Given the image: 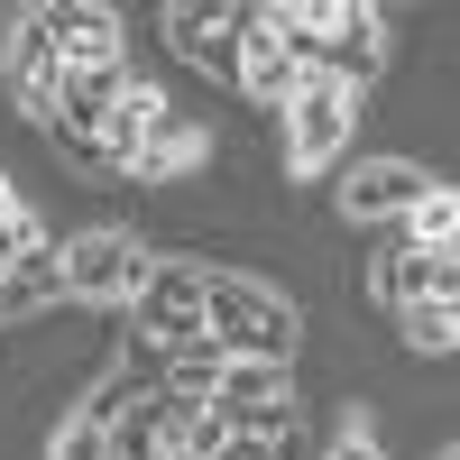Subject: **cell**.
I'll return each mask as SVG.
<instances>
[{"label":"cell","instance_id":"6da1fadb","mask_svg":"<svg viewBox=\"0 0 460 460\" xmlns=\"http://www.w3.org/2000/svg\"><path fill=\"white\" fill-rule=\"evenodd\" d=\"M157 396L212 414L221 433H295V368L267 359H221V350H166L157 359Z\"/></svg>","mask_w":460,"mask_h":460},{"label":"cell","instance_id":"7a4b0ae2","mask_svg":"<svg viewBox=\"0 0 460 460\" xmlns=\"http://www.w3.org/2000/svg\"><path fill=\"white\" fill-rule=\"evenodd\" d=\"M277 28L304 56V74L341 93H368L387 74V10H368V0H277Z\"/></svg>","mask_w":460,"mask_h":460},{"label":"cell","instance_id":"3957f363","mask_svg":"<svg viewBox=\"0 0 460 460\" xmlns=\"http://www.w3.org/2000/svg\"><path fill=\"white\" fill-rule=\"evenodd\" d=\"M295 341H304L295 295H277L267 277H240V267H203V350L295 368Z\"/></svg>","mask_w":460,"mask_h":460},{"label":"cell","instance_id":"277c9868","mask_svg":"<svg viewBox=\"0 0 460 460\" xmlns=\"http://www.w3.org/2000/svg\"><path fill=\"white\" fill-rule=\"evenodd\" d=\"M10 47H19V56H47L56 74L129 65L120 10H102V0H37V10H10Z\"/></svg>","mask_w":460,"mask_h":460},{"label":"cell","instance_id":"5b68a950","mask_svg":"<svg viewBox=\"0 0 460 460\" xmlns=\"http://www.w3.org/2000/svg\"><path fill=\"white\" fill-rule=\"evenodd\" d=\"M147 267H157V249L129 240V230H74V240H56V295L65 304H93V314H129V295L147 286Z\"/></svg>","mask_w":460,"mask_h":460},{"label":"cell","instance_id":"8992f818","mask_svg":"<svg viewBox=\"0 0 460 460\" xmlns=\"http://www.w3.org/2000/svg\"><path fill=\"white\" fill-rule=\"evenodd\" d=\"M350 129H359V93H341V84H323V74H304L295 102L277 111L286 175H295V184H323L341 157H350Z\"/></svg>","mask_w":460,"mask_h":460},{"label":"cell","instance_id":"52a82bcc","mask_svg":"<svg viewBox=\"0 0 460 460\" xmlns=\"http://www.w3.org/2000/svg\"><path fill=\"white\" fill-rule=\"evenodd\" d=\"M129 332L147 341V350H194L203 341V267L194 258H157L147 267V286L129 295Z\"/></svg>","mask_w":460,"mask_h":460},{"label":"cell","instance_id":"ba28073f","mask_svg":"<svg viewBox=\"0 0 460 460\" xmlns=\"http://www.w3.org/2000/svg\"><path fill=\"white\" fill-rule=\"evenodd\" d=\"M304 84V56L286 47V28H277V0H240V65H230V93H249L267 120L295 102Z\"/></svg>","mask_w":460,"mask_h":460},{"label":"cell","instance_id":"9c48e42d","mask_svg":"<svg viewBox=\"0 0 460 460\" xmlns=\"http://www.w3.org/2000/svg\"><path fill=\"white\" fill-rule=\"evenodd\" d=\"M433 166H414V157H359V166H341V184H332V194H341V221H414V203H424L433 194Z\"/></svg>","mask_w":460,"mask_h":460},{"label":"cell","instance_id":"30bf717a","mask_svg":"<svg viewBox=\"0 0 460 460\" xmlns=\"http://www.w3.org/2000/svg\"><path fill=\"white\" fill-rule=\"evenodd\" d=\"M157 37L175 47V65L230 84V65H240V0H166V10H157Z\"/></svg>","mask_w":460,"mask_h":460},{"label":"cell","instance_id":"8fae6325","mask_svg":"<svg viewBox=\"0 0 460 460\" xmlns=\"http://www.w3.org/2000/svg\"><path fill=\"white\" fill-rule=\"evenodd\" d=\"M377 304H387V314H405V304H442V295H460V258H433V249H387L377 258Z\"/></svg>","mask_w":460,"mask_h":460},{"label":"cell","instance_id":"7c38bea8","mask_svg":"<svg viewBox=\"0 0 460 460\" xmlns=\"http://www.w3.org/2000/svg\"><path fill=\"white\" fill-rule=\"evenodd\" d=\"M166 120H175V111H166V93L147 84V74H129V93L111 102V129H102V175H129V166H138V147L157 138Z\"/></svg>","mask_w":460,"mask_h":460},{"label":"cell","instance_id":"4fadbf2b","mask_svg":"<svg viewBox=\"0 0 460 460\" xmlns=\"http://www.w3.org/2000/svg\"><path fill=\"white\" fill-rule=\"evenodd\" d=\"M194 166H212V129H194V120H166L157 138L138 147L129 184H175V175H194Z\"/></svg>","mask_w":460,"mask_h":460},{"label":"cell","instance_id":"5bb4252c","mask_svg":"<svg viewBox=\"0 0 460 460\" xmlns=\"http://www.w3.org/2000/svg\"><path fill=\"white\" fill-rule=\"evenodd\" d=\"M396 323V341L414 359H451L460 350V295H442V304H405V314H387Z\"/></svg>","mask_w":460,"mask_h":460},{"label":"cell","instance_id":"9a60e30c","mask_svg":"<svg viewBox=\"0 0 460 460\" xmlns=\"http://www.w3.org/2000/svg\"><path fill=\"white\" fill-rule=\"evenodd\" d=\"M37 304H56V240L19 267H0V323H28Z\"/></svg>","mask_w":460,"mask_h":460},{"label":"cell","instance_id":"2e32d148","mask_svg":"<svg viewBox=\"0 0 460 460\" xmlns=\"http://www.w3.org/2000/svg\"><path fill=\"white\" fill-rule=\"evenodd\" d=\"M405 249H433V258H460V194H451V184H433V194L414 203V221H405Z\"/></svg>","mask_w":460,"mask_h":460},{"label":"cell","instance_id":"e0dca14e","mask_svg":"<svg viewBox=\"0 0 460 460\" xmlns=\"http://www.w3.org/2000/svg\"><path fill=\"white\" fill-rule=\"evenodd\" d=\"M47 460H111V442H102V414H93V405H74L65 424L47 433Z\"/></svg>","mask_w":460,"mask_h":460},{"label":"cell","instance_id":"ac0fdd59","mask_svg":"<svg viewBox=\"0 0 460 460\" xmlns=\"http://www.w3.org/2000/svg\"><path fill=\"white\" fill-rule=\"evenodd\" d=\"M323 460H387V442H377V414H368V405H350V414L332 424Z\"/></svg>","mask_w":460,"mask_h":460},{"label":"cell","instance_id":"d6986e66","mask_svg":"<svg viewBox=\"0 0 460 460\" xmlns=\"http://www.w3.org/2000/svg\"><path fill=\"white\" fill-rule=\"evenodd\" d=\"M0 84H10V19H0Z\"/></svg>","mask_w":460,"mask_h":460}]
</instances>
